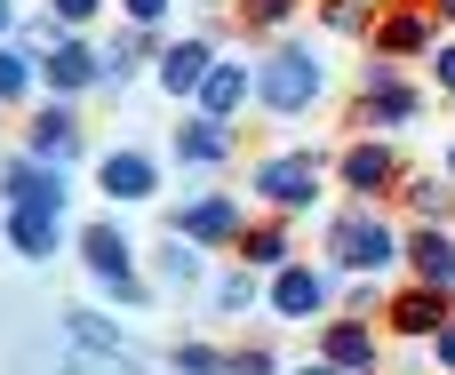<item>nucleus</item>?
Returning <instances> with one entry per match:
<instances>
[{
  "label": "nucleus",
  "mask_w": 455,
  "mask_h": 375,
  "mask_svg": "<svg viewBox=\"0 0 455 375\" xmlns=\"http://www.w3.org/2000/svg\"><path fill=\"white\" fill-rule=\"evenodd\" d=\"M328 96V56L312 48V40H280L264 64H256V104L272 112V120H296V112H312Z\"/></svg>",
  "instance_id": "f257e3e1"
},
{
  "label": "nucleus",
  "mask_w": 455,
  "mask_h": 375,
  "mask_svg": "<svg viewBox=\"0 0 455 375\" xmlns=\"http://www.w3.org/2000/svg\"><path fill=\"white\" fill-rule=\"evenodd\" d=\"M328 264L352 280V272H384V264H408V240L384 224V200H360V208H336L328 216Z\"/></svg>",
  "instance_id": "f03ea898"
},
{
  "label": "nucleus",
  "mask_w": 455,
  "mask_h": 375,
  "mask_svg": "<svg viewBox=\"0 0 455 375\" xmlns=\"http://www.w3.org/2000/svg\"><path fill=\"white\" fill-rule=\"evenodd\" d=\"M320 184H328V160L312 152V144H296V152H264L256 168H248V200H264L272 216H312L320 208Z\"/></svg>",
  "instance_id": "7ed1b4c3"
},
{
  "label": "nucleus",
  "mask_w": 455,
  "mask_h": 375,
  "mask_svg": "<svg viewBox=\"0 0 455 375\" xmlns=\"http://www.w3.org/2000/svg\"><path fill=\"white\" fill-rule=\"evenodd\" d=\"M416 112H424V96L408 88L400 56H368L360 96H352V136H400V128H416Z\"/></svg>",
  "instance_id": "20e7f679"
},
{
  "label": "nucleus",
  "mask_w": 455,
  "mask_h": 375,
  "mask_svg": "<svg viewBox=\"0 0 455 375\" xmlns=\"http://www.w3.org/2000/svg\"><path fill=\"white\" fill-rule=\"evenodd\" d=\"M440 48V8L432 0H384L376 8V32H368V56H432Z\"/></svg>",
  "instance_id": "39448f33"
},
{
  "label": "nucleus",
  "mask_w": 455,
  "mask_h": 375,
  "mask_svg": "<svg viewBox=\"0 0 455 375\" xmlns=\"http://www.w3.org/2000/svg\"><path fill=\"white\" fill-rule=\"evenodd\" d=\"M336 176H344V192L352 200H400V152L384 144V136H352L344 152H336Z\"/></svg>",
  "instance_id": "423d86ee"
},
{
  "label": "nucleus",
  "mask_w": 455,
  "mask_h": 375,
  "mask_svg": "<svg viewBox=\"0 0 455 375\" xmlns=\"http://www.w3.org/2000/svg\"><path fill=\"white\" fill-rule=\"evenodd\" d=\"M168 232H184V240H200V248H232V240L248 232V200H232V192L176 200V208H168Z\"/></svg>",
  "instance_id": "0eeeda50"
},
{
  "label": "nucleus",
  "mask_w": 455,
  "mask_h": 375,
  "mask_svg": "<svg viewBox=\"0 0 455 375\" xmlns=\"http://www.w3.org/2000/svg\"><path fill=\"white\" fill-rule=\"evenodd\" d=\"M24 152H32V160H48V168H72V160H88V136H80V112H72V96H56V104H32V120H24Z\"/></svg>",
  "instance_id": "6e6552de"
},
{
  "label": "nucleus",
  "mask_w": 455,
  "mask_h": 375,
  "mask_svg": "<svg viewBox=\"0 0 455 375\" xmlns=\"http://www.w3.org/2000/svg\"><path fill=\"white\" fill-rule=\"evenodd\" d=\"M216 72V32H184V40H160L152 56V80L160 96H200V80Z\"/></svg>",
  "instance_id": "1a4fd4ad"
},
{
  "label": "nucleus",
  "mask_w": 455,
  "mask_h": 375,
  "mask_svg": "<svg viewBox=\"0 0 455 375\" xmlns=\"http://www.w3.org/2000/svg\"><path fill=\"white\" fill-rule=\"evenodd\" d=\"M455 320V304L440 296V288H392V304H384V336H400V344H432L440 328Z\"/></svg>",
  "instance_id": "9d476101"
},
{
  "label": "nucleus",
  "mask_w": 455,
  "mask_h": 375,
  "mask_svg": "<svg viewBox=\"0 0 455 375\" xmlns=\"http://www.w3.org/2000/svg\"><path fill=\"white\" fill-rule=\"evenodd\" d=\"M320 360H336V368H352V375H376L384 368V320L336 312V320L320 328Z\"/></svg>",
  "instance_id": "9b49d317"
},
{
  "label": "nucleus",
  "mask_w": 455,
  "mask_h": 375,
  "mask_svg": "<svg viewBox=\"0 0 455 375\" xmlns=\"http://www.w3.org/2000/svg\"><path fill=\"white\" fill-rule=\"evenodd\" d=\"M264 304H272L280 320H320V312L336 304V280L312 272V264H280V272L264 280Z\"/></svg>",
  "instance_id": "f8f14e48"
},
{
  "label": "nucleus",
  "mask_w": 455,
  "mask_h": 375,
  "mask_svg": "<svg viewBox=\"0 0 455 375\" xmlns=\"http://www.w3.org/2000/svg\"><path fill=\"white\" fill-rule=\"evenodd\" d=\"M96 184H104V200L136 208V200H152V192H160V160H152L144 144H112V152L96 160Z\"/></svg>",
  "instance_id": "ddd939ff"
},
{
  "label": "nucleus",
  "mask_w": 455,
  "mask_h": 375,
  "mask_svg": "<svg viewBox=\"0 0 455 375\" xmlns=\"http://www.w3.org/2000/svg\"><path fill=\"white\" fill-rule=\"evenodd\" d=\"M0 232H8V248H16V256H32V264H48V256L64 248V208H40V200H8V216H0Z\"/></svg>",
  "instance_id": "4468645a"
},
{
  "label": "nucleus",
  "mask_w": 455,
  "mask_h": 375,
  "mask_svg": "<svg viewBox=\"0 0 455 375\" xmlns=\"http://www.w3.org/2000/svg\"><path fill=\"white\" fill-rule=\"evenodd\" d=\"M40 88H56V96H88V88H104V56H96L88 40H56V48L40 56Z\"/></svg>",
  "instance_id": "2eb2a0df"
},
{
  "label": "nucleus",
  "mask_w": 455,
  "mask_h": 375,
  "mask_svg": "<svg viewBox=\"0 0 455 375\" xmlns=\"http://www.w3.org/2000/svg\"><path fill=\"white\" fill-rule=\"evenodd\" d=\"M248 104H256V64H232V56H216V72L200 80L192 112H208V120H240Z\"/></svg>",
  "instance_id": "dca6fc26"
},
{
  "label": "nucleus",
  "mask_w": 455,
  "mask_h": 375,
  "mask_svg": "<svg viewBox=\"0 0 455 375\" xmlns=\"http://www.w3.org/2000/svg\"><path fill=\"white\" fill-rule=\"evenodd\" d=\"M80 264H88V280H136V248H128L120 216L80 224Z\"/></svg>",
  "instance_id": "f3484780"
},
{
  "label": "nucleus",
  "mask_w": 455,
  "mask_h": 375,
  "mask_svg": "<svg viewBox=\"0 0 455 375\" xmlns=\"http://www.w3.org/2000/svg\"><path fill=\"white\" fill-rule=\"evenodd\" d=\"M232 256H240L248 272H264V280H272L280 264H296V240H288V216H272V208H264V216H248V232L232 240Z\"/></svg>",
  "instance_id": "a211bd4d"
},
{
  "label": "nucleus",
  "mask_w": 455,
  "mask_h": 375,
  "mask_svg": "<svg viewBox=\"0 0 455 375\" xmlns=\"http://www.w3.org/2000/svg\"><path fill=\"white\" fill-rule=\"evenodd\" d=\"M408 264H416L424 288H440L455 304V240H448V224H416V232H408Z\"/></svg>",
  "instance_id": "6ab92c4d"
},
{
  "label": "nucleus",
  "mask_w": 455,
  "mask_h": 375,
  "mask_svg": "<svg viewBox=\"0 0 455 375\" xmlns=\"http://www.w3.org/2000/svg\"><path fill=\"white\" fill-rule=\"evenodd\" d=\"M224 160H232V120L184 112V128H176V168H224Z\"/></svg>",
  "instance_id": "aec40b11"
},
{
  "label": "nucleus",
  "mask_w": 455,
  "mask_h": 375,
  "mask_svg": "<svg viewBox=\"0 0 455 375\" xmlns=\"http://www.w3.org/2000/svg\"><path fill=\"white\" fill-rule=\"evenodd\" d=\"M0 192L8 200H40V208H64L72 192H64V168H48V160H32V152H16L8 168H0Z\"/></svg>",
  "instance_id": "412c9836"
},
{
  "label": "nucleus",
  "mask_w": 455,
  "mask_h": 375,
  "mask_svg": "<svg viewBox=\"0 0 455 375\" xmlns=\"http://www.w3.org/2000/svg\"><path fill=\"white\" fill-rule=\"evenodd\" d=\"M152 264H160V288H168V296H192V288L208 280V248H200V240H184V232H160Z\"/></svg>",
  "instance_id": "4be33fe9"
},
{
  "label": "nucleus",
  "mask_w": 455,
  "mask_h": 375,
  "mask_svg": "<svg viewBox=\"0 0 455 375\" xmlns=\"http://www.w3.org/2000/svg\"><path fill=\"white\" fill-rule=\"evenodd\" d=\"M400 200H408L424 224H448L455 216V176L448 168H408V176H400Z\"/></svg>",
  "instance_id": "5701e85b"
},
{
  "label": "nucleus",
  "mask_w": 455,
  "mask_h": 375,
  "mask_svg": "<svg viewBox=\"0 0 455 375\" xmlns=\"http://www.w3.org/2000/svg\"><path fill=\"white\" fill-rule=\"evenodd\" d=\"M96 56H104V88L120 96V88L136 80V64H144V56H160V32H144V24H128V32H120V40H104Z\"/></svg>",
  "instance_id": "b1692460"
},
{
  "label": "nucleus",
  "mask_w": 455,
  "mask_h": 375,
  "mask_svg": "<svg viewBox=\"0 0 455 375\" xmlns=\"http://www.w3.org/2000/svg\"><path fill=\"white\" fill-rule=\"evenodd\" d=\"M208 304H216V320H240V312H256V304H264V272H248V264H232V272H216V288H208Z\"/></svg>",
  "instance_id": "393cba45"
},
{
  "label": "nucleus",
  "mask_w": 455,
  "mask_h": 375,
  "mask_svg": "<svg viewBox=\"0 0 455 375\" xmlns=\"http://www.w3.org/2000/svg\"><path fill=\"white\" fill-rule=\"evenodd\" d=\"M64 328H72V352H128V360H136V344H128V328H112L104 312H72Z\"/></svg>",
  "instance_id": "a878e982"
},
{
  "label": "nucleus",
  "mask_w": 455,
  "mask_h": 375,
  "mask_svg": "<svg viewBox=\"0 0 455 375\" xmlns=\"http://www.w3.org/2000/svg\"><path fill=\"white\" fill-rule=\"evenodd\" d=\"M32 88H40V56H32L24 40H16V48L0 40V104H24Z\"/></svg>",
  "instance_id": "bb28decb"
},
{
  "label": "nucleus",
  "mask_w": 455,
  "mask_h": 375,
  "mask_svg": "<svg viewBox=\"0 0 455 375\" xmlns=\"http://www.w3.org/2000/svg\"><path fill=\"white\" fill-rule=\"evenodd\" d=\"M312 8H320V24H328L336 40H368V32H376V8H368V0H312Z\"/></svg>",
  "instance_id": "cd10ccee"
},
{
  "label": "nucleus",
  "mask_w": 455,
  "mask_h": 375,
  "mask_svg": "<svg viewBox=\"0 0 455 375\" xmlns=\"http://www.w3.org/2000/svg\"><path fill=\"white\" fill-rule=\"evenodd\" d=\"M296 8H304V0H232V24H248V32H288Z\"/></svg>",
  "instance_id": "c85d7f7f"
},
{
  "label": "nucleus",
  "mask_w": 455,
  "mask_h": 375,
  "mask_svg": "<svg viewBox=\"0 0 455 375\" xmlns=\"http://www.w3.org/2000/svg\"><path fill=\"white\" fill-rule=\"evenodd\" d=\"M384 304H392V296H384V280H376V272H352V288H344V312H360V320H384Z\"/></svg>",
  "instance_id": "c756f323"
},
{
  "label": "nucleus",
  "mask_w": 455,
  "mask_h": 375,
  "mask_svg": "<svg viewBox=\"0 0 455 375\" xmlns=\"http://www.w3.org/2000/svg\"><path fill=\"white\" fill-rule=\"evenodd\" d=\"M64 375H144V368H136L128 352H72V360H64Z\"/></svg>",
  "instance_id": "7c9ffc66"
},
{
  "label": "nucleus",
  "mask_w": 455,
  "mask_h": 375,
  "mask_svg": "<svg viewBox=\"0 0 455 375\" xmlns=\"http://www.w3.org/2000/svg\"><path fill=\"white\" fill-rule=\"evenodd\" d=\"M176 368L184 375H232V352H216V344H176Z\"/></svg>",
  "instance_id": "2f4dec72"
},
{
  "label": "nucleus",
  "mask_w": 455,
  "mask_h": 375,
  "mask_svg": "<svg viewBox=\"0 0 455 375\" xmlns=\"http://www.w3.org/2000/svg\"><path fill=\"white\" fill-rule=\"evenodd\" d=\"M16 40H24L32 56H48V48H56V40H72V32H64V16H24V24H16Z\"/></svg>",
  "instance_id": "473e14b6"
},
{
  "label": "nucleus",
  "mask_w": 455,
  "mask_h": 375,
  "mask_svg": "<svg viewBox=\"0 0 455 375\" xmlns=\"http://www.w3.org/2000/svg\"><path fill=\"white\" fill-rule=\"evenodd\" d=\"M48 16H64V32H88L104 16V0H48Z\"/></svg>",
  "instance_id": "72a5a7b5"
},
{
  "label": "nucleus",
  "mask_w": 455,
  "mask_h": 375,
  "mask_svg": "<svg viewBox=\"0 0 455 375\" xmlns=\"http://www.w3.org/2000/svg\"><path fill=\"white\" fill-rule=\"evenodd\" d=\"M168 8H176V0H120V16H128V24H144V32H160V24H168Z\"/></svg>",
  "instance_id": "f704fd0d"
},
{
  "label": "nucleus",
  "mask_w": 455,
  "mask_h": 375,
  "mask_svg": "<svg viewBox=\"0 0 455 375\" xmlns=\"http://www.w3.org/2000/svg\"><path fill=\"white\" fill-rule=\"evenodd\" d=\"M232 375H280V360H272L264 344H240V352H232Z\"/></svg>",
  "instance_id": "c9c22d12"
},
{
  "label": "nucleus",
  "mask_w": 455,
  "mask_h": 375,
  "mask_svg": "<svg viewBox=\"0 0 455 375\" xmlns=\"http://www.w3.org/2000/svg\"><path fill=\"white\" fill-rule=\"evenodd\" d=\"M432 80H440V96L455 104V40H440V48H432Z\"/></svg>",
  "instance_id": "e433bc0d"
},
{
  "label": "nucleus",
  "mask_w": 455,
  "mask_h": 375,
  "mask_svg": "<svg viewBox=\"0 0 455 375\" xmlns=\"http://www.w3.org/2000/svg\"><path fill=\"white\" fill-rule=\"evenodd\" d=\"M432 368H440V375H455V320L440 328V336H432Z\"/></svg>",
  "instance_id": "4c0bfd02"
},
{
  "label": "nucleus",
  "mask_w": 455,
  "mask_h": 375,
  "mask_svg": "<svg viewBox=\"0 0 455 375\" xmlns=\"http://www.w3.org/2000/svg\"><path fill=\"white\" fill-rule=\"evenodd\" d=\"M288 375H352V368H336V360H320V352H312L304 368H288Z\"/></svg>",
  "instance_id": "58836bf2"
},
{
  "label": "nucleus",
  "mask_w": 455,
  "mask_h": 375,
  "mask_svg": "<svg viewBox=\"0 0 455 375\" xmlns=\"http://www.w3.org/2000/svg\"><path fill=\"white\" fill-rule=\"evenodd\" d=\"M16 24H24V8H16V0H0V40H8Z\"/></svg>",
  "instance_id": "ea45409f"
},
{
  "label": "nucleus",
  "mask_w": 455,
  "mask_h": 375,
  "mask_svg": "<svg viewBox=\"0 0 455 375\" xmlns=\"http://www.w3.org/2000/svg\"><path fill=\"white\" fill-rule=\"evenodd\" d=\"M432 8H440V24H455V0H432Z\"/></svg>",
  "instance_id": "a19ab883"
},
{
  "label": "nucleus",
  "mask_w": 455,
  "mask_h": 375,
  "mask_svg": "<svg viewBox=\"0 0 455 375\" xmlns=\"http://www.w3.org/2000/svg\"><path fill=\"white\" fill-rule=\"evenodd\" d=\"M448 176H455V144H448Z\"/></svg>",
  "instance_id": "79ce46f5"
},
{
  "label": "nucleus",
  "mask_w": 455,
  "mask_h": 375,
  "mask_svg": "<svg viewBox=\"0 0 455 375\" xmlns=\"http://www.w3.org/2000/svg\"><path fill=\"white\" fill-rule=\"evenodd\" d=\"M376 8H384V0H376Z\"/></svg>",
  "instance_id": "37998d69"
}]
</instances>
